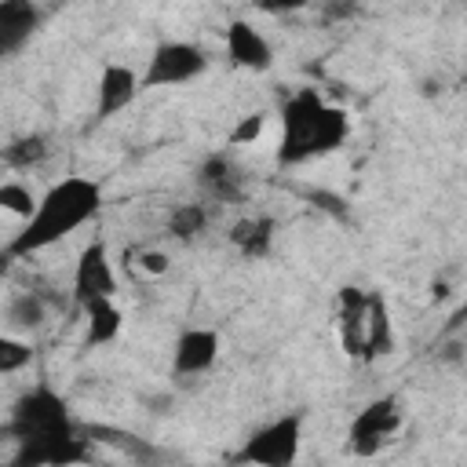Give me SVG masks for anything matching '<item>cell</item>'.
I'll list each match as a JSON object with an SVG mask.
<instances>
[{
  "instance_id": "6da1fadb",
  "label": "cell",
  "mask_w": 467,
  "mask_h": 467,
  "mask_svg": "<svg viewBox=\"0 0 467 467\" xmlns=\"http://www.w3.org/2000/svg\"><path fill=\"white\" fill-rule=\"evenodd\" d=\"M4 438L18 445L15 456L7 460L11 467H66V463L95 460L91 452L95 441L73 420L66 398L47 383H36L11 405Z\"/></svg>"
},
{
  "instance_id": "7a4b0ae2",
  "label": "cell",
  "mask_w": 467,
  "mask_h": 467,
  "mask_svg": "<svg viewBox=\"0 0 467 467\" xmlns=\"http://www.w3.org/2000/svg\"><path fill=\"white\" fill-rule=\"evenodd\" d=\"M102 208V186L95 179L84 175H66L58 179L36 204V212L26 219V226L7 241L4 255L18 259V255H33L44 252L58 241H66L73 230H80L84 223H91Z\"/></svg>"
},
{
  "instance_id": "3957f363",
  "label": "cell",
  "mask_w": 467,
  "mask_h": 467,
  "mask_svg": "<svg viewBox=\"0 0 467 467\" xmlns=\"http://www.w3.org/2000/svg\"><path fill=\"white\" fill-rule=\"evenodd\" d=\"M350 135V113L321 99L317 88H299L281 99V146L277 164L296 168L339 150Z\"/></svg>"
},
{
  "instance_id": "277c9868",
  "label": "cell",
  "mask_w": 467,
  "mask_h": 467,
  "mask_svg": "<svg viewBox=\"0 0 467 467\" xmlns=\"http://www.w3.org/2000/svg\"><path fill=\"white\" fill-rule=\"evenodd\" d=\"M299 441H303V412H285V416L255 427L230 460L255 463V467H288L299 456Z\"/></svg>"
},
{
  "instance_id": "5b68a950",
  "label": "cell",
  "mask_w": 467,
  "mask_h": 467,
  "mask_svg": "<svg viewBox=\"0 0 467 467\" xmlns=\"http://www.w3.org/2000/svg\"><path fill=\"white\" fill-rule=\"evenodd\" d=\"M401 427V409H398V398L394 394H379L372 398L368 405L358 409V416L350 420V431H347V449L354 456H372L379 452Z\"/></svg>"
},
{
  "instance_id": "8992f818",
  "label": "cell",
  "mask_w": 467,
  "mask_h": 467,
  "mask_svg": "<svg viewBox=\"0 0 467 467\" xmlns=\"http://www.w3.org/2000/svg\"><path fill=\"white\" fill-rule=\"evenodd\" d=\"M208 69V55L190 44V40H164L153 47L146 69H142V88H175Z\"/></svg>"
},
{
  "instance_id": "52a82bcc",
  "label": "cell",
  "mask_w": 467,
  "mask_h": 467,
  "mask_svg": "<svg viewBox=\"0 0 467 467\" xmlns=\"http://www.w3.org/2000/svg\"><path fill=\"white\" fill-rule=\"evenodd\" d=\"M113 292H117V274H113V263H109V248H106L102 237H95L77 255V266H73V303L84 310L91 299L113 296Z\"/></svg>"
},
{
  "instance_id": "ba28073f",
  "label": "cell",
  "mask_w": 467,
  "mask_h": 467,
  "mask_svg": "<svg viewBox=\"0 0 467 467\" xmlns=\"http://www.w3.org/2000/svg\"><path fill=\"white\" fill-rule=\"evenodd\" d=\"M197 186L215 204H237V201H244V171H241V164L226 150L208 153L197 164Z\"/></svg>"
},
{
  "instance_id": "9c48e42d",
  "label": "cell",
  "mask_w": 467,
  "mask_h": 467,
  "mask_svg": "<svg viewBox=\"0 0 467 467\" xmlns=\"http://www.w3.org/2000/svg\"><path fill=\"white\" fill-rule=\"evenodd\" d=\"M219 361V332L215 328H182L171 350V372L179 379H193L212 372Z\"/></svg>"
},
{
  "instance_id": "30bf717a",
  "label": "cell",
  "mask_w": 467,
  "mask_h": 467,
  "mask_svg": "<svg viewBox=\"0 0 467 467\" xmlns=\"http://www.w3.org/2000/svg\"><path fill=\"white\" fill-rule=\"evenodd\" d=\"M226 58L241 69H252V73H263L274 66V47L270 40L244 18H234L226 26Z\"/></svg>"
},
{
  "instance_id": "8fae6325",
  "label": "cell",
  "mask_w": 467,
  "mask_h": 467,
  "mask_svg": "<svg viewBox=\"0 0 467 467\" xmlns=\"http://www.w3.org/2000/svg\"><path fill=\"white\" fill-rule=\"evenodd\" d=\"M139 88H142V77H139L131 66H124V62H106L102 73H99V109H95L99 120H109V117H117L120 109H128V106L135 102Z\"/></svg>"
},
{
  "instance_id": "7c38bea8",
  "label": "cell",
  "mask_w": 467,
  "mask_h": 467,
  "mask_svg": "<svg viewBox=\"0 0 467 467\" xmlns=\"http://www.w3.org/2000/svg\"><path fill=\"white\" fill-rule=\"evenodd\" d=\"M40 18L36 0H0V55L15 58L40 29Z\"/></svg>"
},
{
  "instance_id": "4fadbf2b",
  "label": "cell",
  "mask_w": 467,
  "mask_h": 467,
  "mask_svg": "<svg viewBox=\"0 0 467 467\" xmlns=\"http://www.w3.org/2000/svg\"><path fill=\"white\" fill-rule=\"evenodd\" d=\"M339 343L350 358H361L365 354V321H368V292L358 288V285H343L339 288Z\"/></svg>"
},
{
  "instance_id": "5bb4252c",
  "label": "cell",
  "mask_w": 467,
  "mask_h": 467,
  "mask_svg": "<svg viewBox=\"0 0 467 467\" xmlns=\"http://www.w3.org/2000/svg\"><path fill=\"white\" fill-rule=\"evenodd\" d=\"M274 237H277L274 215H244L230 226V244L244 259H266L274 252Z\"/></svg>"
},
{
  "instance_id": "9a60e30c",
  "label": "cell",
  "mask_w": 467,
  "mask_h": 467,
  "mask_svg": "<svg viewBox=\"0 0 467 467\" xmlns=\"http://www.w3.org/2000/svg\"><path fill=\"white\" fill-rule=\"evenodd\" d=\"M394 350V325H390V306L383 292H368V321H365V354L361 361L387 358Z\"/></svg>"
},
{
  "instance_id": "2e32d148",
  "label": "cell",
  "mask_w": 467,
  "mask_h": 467,
  "mask_svg": "<svg viewBox=\"0 0 467 467\" xmlns=\"http://www.w3.org/2000/svg\"><path fill=\"white\" fill-rule=\"evenodd\" d=\"M84 317H88V328H84V347H106L120 336L124 328V314L120 306L113 303V296H99L84 306Z\"/></svg>"
},
{
  "instance_id": "e0dca14e",
  "label": "cell",
  "mask_w": 467,
  "mask_h": 467,
  "mask_svg": "<svg viewBox=\"0 0 467 467\" xmlns=\"http://www.w3.org/2000/svg\"><path fill=\"white\" fill-rule=\"evenodd\" d=\"M47 306H58V299L51 296H40V292H15L4 317L11 328H22V332H36L47 325Z\"/></svg>"
},
{
  "instance_id": "ac0fdd59",
  "label": "cell",
  "mask_w": 467,
  "mask_h": 467,
  "mask_svg": "<svg viewBox=\"0 0 467 467\" xmlns=\"http://www.w3.org/2000/svg\"><path fill=\"white\" fill-rule=\"evenodd\" d=\"M51 153V142L44 131H26V135H15L7 146H4V164L7 168H18V171H29L36 164H44Z\"/></svg>"
},
{
  "instance_id": "d6986e66",
  "label": "cell",
  "mask_w": 467,
  "mask_h": 467,
  "mask_svg": "<svg viewBox=\"0 0 467 467\" xmlns=\"http://www.w3.org/2000/svg\"><path fill=\"white\" fill-rule=\"evenodd\" d=\"M208 223H212V212L204 208V204H197V201H190V204H175L171 212H168V234L175 237V241H193V237H201L204 230H208Z\"/></svg>"
},
{
  "instance_id": "ffe728a7",
  "label": "cell",
  "mask_w": 467,
  "mask_h": 467,
  "mask_svg": "<svg viewBox=\"0 0 467 467\" xmlns=\"http://www.w3.org/2000/svg\"><path fill=\"white\" fill-rule=\"evenodd\" d=\"M36 204H40V197H33V190L22 186V182H4V186H0V208L11 212V215L29 219V215L36 212Z\"/></svg>"
},
{
  "instance_id": "44dd1931",
  "label": "cell",
  "mask_w": 467,
  "mask_h": 467,
  "mask_svg": "<svg viewBox=\"0 0 467 467\" xmlns=\"http://www.w3.org/2000/svg\"><path fill=\"white\" fill-rule=\"evenodd\" d=\"M33 361V347L15 336H0V376H15Z\"/></svg>"
},
{
  "instance_id": "7402d4cb",
  "label": "cell",
  "mask_w": 467,
  "mask_h": 467,
  "mask_svg": "<svg viewBox=\"0 0 467 467\" xmlns=\"http://www.w3.org/2000/svg\"><path fill=\"white\" fill-rule=\"evenodd\" d=\"M361 0H317V22L321 26H343L361 15Z\"/></svg>"
},
{
  "instance_id": "603a6c76",
  "label": "cell",
  "mask_w": 467,
  "mask_h": 467,
  "mask_svg": "<svg viewBox=\"0 0 467 467\" xmlns=\"http://www.w3.org/2000/svg\"><path fill=\"white\" fill-rule=\"evenodd\" d=\"M263 131H266V113H263V109L244 113V117L234 124V131H230V150H234V146H252Z\"/></svg>"
},
{
  "instance_id": "cb8c5ba5",
  "label": "cell",
  "mask_w": 467,
  "mask_h": 467,
  "mask_svg": "<svg viewBox=\"0 0 467 467\" xmlns=\"http://www.w3.org/2000/svg\"><path fill=\"white\" fill-rule=\"evenodd\" d=\"M310 4H317V0H255V7L263 15H292V11H303Z\"/></svg>"
},
{
  "instance_id": "d4e9b609",
  "label": "cell",
  "mask_w": 467,
  "mask_h": 467,
  "mask_svg": "<svg viewBox=\"0 0 467 467\" xmlns=\"http://www.w3.org/2000/svg\"><path fill=\"white\" fill-rule=\"evenodd\" d=\"M306 197H310V201H317V208L332 212L336 219H347V208H343V201H339V197H332V193H325V190H306Z\"/></svg>"
},
{
  "instance_id": "484cf974",
  "label": "cell",
  "mask_w": 467,
  "mask_h": 467,
  "mask_svg": "<svg viewBox=\"0 0 467 467\" xmlns=\"http://www.w3.org/2000/svg\"><path fill=\"white\" fill-rule=\"evenodd\" d=\"M139 266H142L146 274H164V270H168V255L157 252V248H146V252L139 255Z\"/></svg>"
},
{
  "instance_id": "4316f807",
  "label": "cell",
  "mask_w": 467,
  "mask_h": 467,
  "mask_svg": "<svg viewBox=\"0 0 467 467\" xmlns=\"http://www.w3.org/2000/svg\"><path fill=\"white\" fill-rule=\"evenodd\" d=\"M445 296H449V285H445V281H434V285H431V299L438 303V299H445Z\"/></svg>"
}]
</instances>
